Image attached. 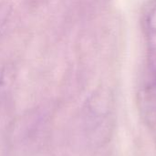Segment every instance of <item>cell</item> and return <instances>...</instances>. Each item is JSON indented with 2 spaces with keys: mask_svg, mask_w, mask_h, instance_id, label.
Listing matches in <instances>:
<instances>
[{
  "mask_svg": "<svg viewBox=\"0 0 156 156\" xmlns=\"http://www.w3.org/2000/svg\"><path fill=\"white\" fill-rule=\"evenodd\" d=\"M11 13V6L6 2L0 3V31L5 26Z\"/></svg>",
  "mask_w": 156,
  "mask_h": 156,
  "instance_id": "1",
  "label": "cell"
},
{
  "mask_svg": "<svg viewBox=\"0 0 156 156\" xmlns=\"http://www.w3.org/2000/svg\"><path fill=\"white\" fill-rule=\"evenodd\" d=\"M149 27L152 28L153 31L156 32V8L151 13V15L149 16Z\"/></svg>",
  "mask_w": 156,
  "mask_h": 156,
  "instance_id": "2",
  "label": "cell"
}]
</instances>
